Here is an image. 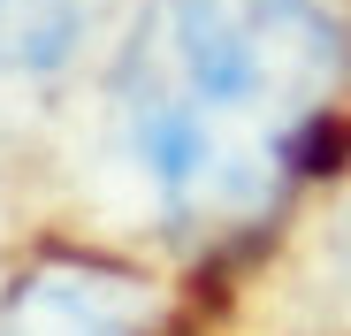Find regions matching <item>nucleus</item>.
Segmentation results:
<instances>
[{
	"instance_id": "nucleus-1",
	"label": "nucleus",
	"mask_w": 351,
	"mask_h": 336,
	"mask_svg": "<svg viewBox=\"0 0 351 336\" xmlns=\"http://www.w3.org/2000/svg\"><path fill=\"white\" fill-rule=\"evenodd\" d=\"M351 92L343 0H145L114 62V130L191 237L267 214Z\"/></svg>"
},
{
	"instance_id": "nucleus-2",
	"label": "nucleus",
	"mask_w": 351,
	"mask_h": 336,
	"mask_svg": "<svg viewBox=\"0 0 351 336\" xmlns=\"http://www.w3.org/2000/svg\"><path fill=\"white\" fill-rule=\"evenodd\" d=\"M0 336H160V313L138 275L53 260L0 291Z\"/></svg>"
},
{
	"instance_id": "nucleus-3",
	"label": "nucleus",
	"mask_w": 351,
	"mask_h": 336,
	"mask_svg": "<svg viewBox=\"0 0 351 336\" xmlns=\"http://www.w3.org/2000/svg\"><path fill=\"white\" fill-rule=\"evenodd\" d=\"M107 0H0V69L8 77H38L62 69L69 53L92 38Z\"/></svg>"
}]
</instances>
